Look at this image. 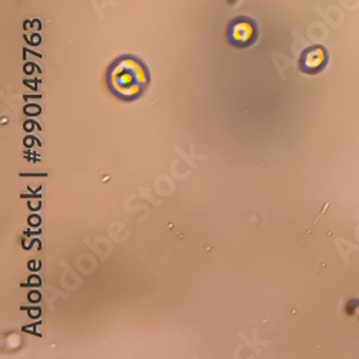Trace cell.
Wrapping results in <instances>:
<instances>
[{
	"instance_id": "obj_1",
	"label": "cell",
	"mask_w": 359,
	"mask_h": 359,
	"mask_svg": "<svg viewBox=\"0 0 359 359\" xmlns=\"http://www.w3.org/2000/svg\"><path fill=\"white\" fill-rule=\"evenodd\" d=\"M144 72L134 61H123L112 72V86L115 91L127 98L135 97L144 86Z\"/></svg>"
}]
</instances>
